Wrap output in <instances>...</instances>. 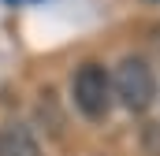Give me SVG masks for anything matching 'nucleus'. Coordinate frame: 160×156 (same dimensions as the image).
Wrapping results in <instances>:
<instances>
[{
	"mask_svg": "<svg viewBox=\"0 0 160 156\" xmlns=\"http://www.w3.org/2000/svg\"><path fill=\"white\" fill-rule=\"evenodd\" d=\"M71 100L89 123L112 115L116 108V93H112V75L104 63H82L78 71L71 75Z\"/></svg>",
	"mask_w": 160,
	"mask_h": 156,
	"instance_id": "obj_2",
	"label": "nucleus"
},
{
	"mask_svg": "<svg viewBox=\"0 0 160 156\" xmlns=\"http://www.w3.org/2000/svg\"><path fill=\"white\" fill-rule=\"evenodd\" d=\"M108 75H112L116 104H123L127 112L145 115V112L157 104V75H153L149 60H142V56H123Z\"/></svg>",
	"mask_w": 160,
	"mask_h": 156,
	"instance_id": "obj_1",
	"label": "nucleus"
},
{
	"mask_svg": "<svg viewBox=\"0 0 160 156\" xmlns=\"http://www.w3.org/2000/svg\"><path fill=\"white\" fill-rule=\"evenodd\" d=\"M0 156H41L38 134L26 123H8L0 130Z\"/></svg>",
	"mask_w": 160,
	"mask_h": 156,
	"instance_id": "obj_3",
	"label": "nucleus"
}]
</instances>
